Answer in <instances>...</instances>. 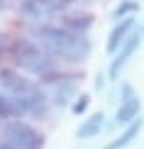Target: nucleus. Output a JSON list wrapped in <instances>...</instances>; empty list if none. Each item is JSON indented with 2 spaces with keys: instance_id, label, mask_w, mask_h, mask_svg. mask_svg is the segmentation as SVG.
Returning <instances> with one entry per match:
<instances>
[{
  "instance_id": "7",
  "label": "nucleus",
  "mask_w": 144,
  "mask_h": 149,
  "mask_svg": "<svg viewBox=\"0 0 144 149\" xmlns=\"http://www.w3.org/2000/svg\"><path fill=\"white\" fill-rule=\"evenodd\" d=\"M61 27H66V29H71V32H78V34H88L90 32V27L95 24V17L90 15V12H64L61 15Z\"/></svg>"
},
{
  "instance_id": "3",
  "label": "nucleus",
  "mask_w": 144,
  "mask_h": 149,
  "mask_svg": "<svg viewBox=\"0 0 144 149\" xmlns=\"http://www.w3.org/2000/svg\"><path fill=\"white\" fill-rule=\"evenodd\" d=\"M10 61H12V66L20 69L22 73H27V76H39V78H44L51 71L59 69V66H56V59L37 39H32V37H17L15 47H12V54H10Z\"/></svg>"
},
{
  "instance_id": "20",
  "label": "nucleus",
  "mask_w": 144,
  "mask_h": 149,
  "mask_svg": "<svg viewBox=\"0 0 144 149\" xmlns=\"http://www.w3.org/2000/svg\"><path fill=\"white\" fill-rule=\"evenodd\" d=\"M8 8V0H0V10H5Z\"/></svg>"
},
{
  "instance_id": "4",
  "label": "nucleus",
  "mask_w": 144,
  "mask_h": 149,
  "mask_svg": "<svg viewBox=\"0 0 144 149\" xmlns=\"http://www.w3.org/2000/svg\"><path fill=\"white\" fill-rule=\"evenodd\" d=\"M3 139L8 142L12 149H44V134H42L34 125L20 120V117L5 120Z\"/></svg>"
},
{
  "instance_id": "13",
  "label": "nucleus",
  "mask_w": 144,
  "mask_h": 149,
  "mask_svg": "<svg viewBox=\"0 0 144 149\" xmlns=\"http://www.w3.org/2000/svg\"><path fill=\"white\" fill-rule=\"evenodd\" d=\"M34 3L42 5L47 12H66L76 0H34Z\"/></svg>"
},
{
  "instance_id": "10",
  "label": "nucleus",
  "mask_w": 144,
  "mask_h": 149,
  "mask_svg": "<svg viewBox=\"0 0 144 149\" xmlns=\"http://www.w3.org/2000/svg\"><path fill=\"white\" fill-rule=\"evenodd\" d=\"M142 113V100L139 95H129V98H122L120 105H117V113H115V122L120 127H125L127 122H132L134 117H139Z\"/></svg>"
},
{
  "instance_id": "8",
  "label": "nucleus",
  "mask_w": 144,
  "mask_h": 149,
  "mask_svg": "<svg viewBox=\"0 0 144 149\" xmlns=\"http://www.w3.org/2000/svg\"><path fill=\"white\" fill-rule=\"evenodd\" d=\"M103 130H105V113L95 110V113H90V115L76 127V137H78V139H93V137H98Z\"/></svg>"
},
{
  "instance_id": "19",
  "label": "nucleus",
  "mask_w": 144,
  "mask_h": 149,
  "mask_svg": "<svg viewBox=\"0 0 144 149\" xmlns=\"http://www.w3.org/2000/svg\"><path fill=\"white\" fill-rule=\"evenodd\" d=\"M0 149H12V147H10V144H8L5 139H0Z\"/></svg>"
},
{
  "instance_id": "12",
  "label": "nucleus",
  "mask_w": 144,
  "mask_h": 149,
  "mask_svg": "<svg viewBox=\"0 0 144 149\" xmlns=\"http://www.w3.org/2000/svg\"><path fill=\"white\" fill-rule=\"evenodd\" d=\"M20 12L24 17H29V20L32 22H37V20H42V17H44V8H42V5H37L34 0H22L20 3Z\"/></svg>"
},
{
  "instance_id": "9",
  "label": "nucleus",
  "mask_w": 144,
  "mask_h": 149,
  "mask_svg": "<svg viewBox=\"0 0 144 149\" xmlns=\"http://www.w3.org/2000/svg\"><path fill=\"white\" fill-rule=\"evenodd\" d=\"M142 125H144L142 117H134V120H132V122H127V125L122 127V132L117 134V137L112 139L110 144H105L103 149H127V147L137 139V134L142 132Z\"/></svg>"
},
{
  "instance_id": "1",
  "label": "nucleus",
  "mask_w": 144,
  "mask_h": 149,
  "mask_svg": "<svg viewBox=\"0 0 144 149\" xmlns=\"http://www.w3.org/2000/svg\"><path fill=\"white\" fill-rule=\"evenodd\" d=\"M32 39H37L42 47L56 61H66V64H83L90 56V39L86 34L71 32V29L61 27V24H49V22H37L29 27Z\"/></svg>"
},
{
  "instance_id": "11",
  "label": "nucleus",
  "mask_w": 144,
  "mask_h": 149,
  "mask_svg": "<svg viewBox=\"0 0 144 149\" xmlns=\"http://www.w3.org/2000/svg\"><path fill=\"white\" fill-rule=\"evenodd\" d=\"M137 10H139L137 0H120V3H117V8H112L110 20H122V17H129V15H134Z\"/></svg>"
},
{
  "instance_id": "14",
  "label": "nucleus",
  "mask_w": 144,
  "mask_h": 149,
  "mask_svg": "<svg viewBox=\"0 0 144 149\" xmlns=\"http://www.w3.org/2000/svg\"><path fill=\"white\" fill-rule=\"evenodd\" d=\"M10 117H17V110H15V103L12 98H8L3 91H0V122L10 120Z\"/></svg>"
},
{
  "instance_id": "21",
  "label": "nucleus",
  "mask_w": 144,
  "mask_h": 149,
  "mask_svg": "<svg viewBox=\"0 0 144 149\" xmlns=\"http://www.w3.org/2000/svg\"><path fill=\"white\" fill-rule=\"evenodd\" d=\"M142 34H144V29H142Z\"/></svg>"
},
{
  "instance_id": "15",
  "label": "nucleus",
  "mask_w": 144,
  "mask_h": 149,
  "mask_svg": "<svg viewBox=\"0 0 144 149\" xmlns=\"http://www.w3.org/2000/svg\"><path fill=\"white\" fill-rule=\"evenodd\" d=\"M15 39H17L15 34H10V32H0V61L10 59L12 47H15Z\"/></svg>"
},
{
  "instance_id": "5",
  "label": "nucleus",
  "mask_w": 144,
  "mask_h": 149,
  "mask_svg": "<svg viewBox=\"0 0 144 149\" xmlns=\"http://www.w3.org/2000/svg\"><path fill=\"white\" fill-rule=\"evenodd\" d=\"M139 42H142V34L134 29V32L120 44V49L112 54V61H110V66H108V78L110 81H117V78L122 76L125 66L132 61V56L137 54V49H139Z\"/></svg>"
},
{
  "instance_id": "16",
  "label": "nucleus",
  "mask_w": 144,
  "mask_h": 149,
  "mask_svg": "<svg viewBox=\"0 0 144 149\" xmlns=\"http://www.w3.org/2000/svg\"><path fill=\"white\" fill-rule=\"evenodd\" d=\"M88 105H90V93H81L71 100V113L73 115H86L88 113Z\"/></svg>"
},
{
  "instance_id": "17",
  "label": "nucleus",
  "mask_w": 144,
  "mask_h": 149,
  "mask_svg": "<svg viewBox=\"0 0 144 149\" xmlns=\"http://www.w3.org/2000/svg\"><path fill=\"white\" fill-rule=\"evenodd\" d=\"M129 95H137V93H134V86H132V83H122V86H120V100H122V98H129Z\"/></svg>"
},
{
  "instance_id": "18",
  "label": "nucleus",
  "mask_w": 144,
  "mask_h": 149,
  "mask_svg": "<svg viewBox=\"0 0 144 149\" xmlns=\"http://www.w3.org/2000/svg\"><path fill=\"white\" fill-rule=\"evenodd\" d=\"M105 88V73H98L95 76V91H103Z\"/></svg>"
},
{
  "instance_id": "6",
  "label": "nucleus",
  "mask_w": 144,
  "mask_h": 149,
  "mask_svg": "<svg viewBox=\"0 0 144 149\" xmlns=\"http://www.w3.org/2000/svg\"><path fill=\"white\" fill-rule=\"evenodd\" d=\"M137 29V22H134V15H129V17H122V20H115V24L110 27V32H108V42H105V52L110 54H115L117 49H120V44L125 39H127L129 34H132Z\"/></svg>"
},
{
  "instance_id": "2",
  "label": "nucleus",
  "mask_w": 144,
  "mask_h": 149,
  "mask_svg": "<svg viewBox=\"0 0 144 149\" xmlns=\"http://www.w3.org/2000/svg\"><path fill=\"white\" fill-rule=\"evenodd\" d=\"M0 91L8 98H12L20 115H42L47 105V95L42 86H37L27 73H22L15 66H3L0 64Z\"/></svg>"
}]
</instances>
